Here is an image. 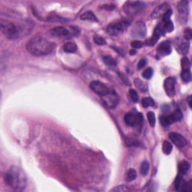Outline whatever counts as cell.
<instances>
[{"mask_svg": "<svg viewBox=\"0 0 192 192\" xmlns=\"http://www.w3.org/2000/svg\"><path fill=\"white\" fill-rule=\"evenodd\" d=\"M154 101L151 98H144L142 99V105L145 108H147L149 107H152V106H154Z\"/></svg>", "mask_w": 192, "mask_h": 192, "instance_id": "4dcf8cb0", "label": "cell"}, {"mask_svg": "<svg viewBox=\"0 0 192 192\" xmlns=\"http://www.w3.org/2000/svg\"><path fill=\"white\" fill-rule=\"evenodd\" d=\"M172 15V10H167L163 14L162 16V21L165 23V22L168 21H171V17Z\"/></svg>", "mask_w": 192, "mask_h": 192, "instance_id": "8d00e7d4", "label": "cell"}, {"mask_svg": "<svg viewBox=\"0 0 192 192\" xmlns=\"http://www.w3.org/2000/svg\"><path fill=\"white\" fill-rule=\"evenodd\" d=\"M146 3L140 1H129L125 3L123 6V10L125 14L130 16H134V15L140 13L143 10L146 8Z\"/></svg>", "mask_w": 192, "mask_h": 192, "instance_id": "277c9868", "label": "cell"}, {"mask_svg": "<svg viewBox=\"0 0 192 192\" xmlns=\"http://www.w3.org/2000/svg\"><path fill=\"white\" fill-rule=\"evenodd\" d=\"M183 183H184V181H183V179H182V175L179 174V176L176 179V182H175V185H176V191L181 189Z\"/></svg>", "mask_w": 192, "mask_h": 192, "instance_id": "d6a6232c", "label": "cell"}, {"mask_svg": "<svg viewBox=\"0 0 192 192\" xmlns=\"http://www.w3.org/2000/svg\"><path fill=\"white\" fill-rule=\"evenodd\" d=\"M55 44L44 36H35L26 44V48L31 54L40 56L48 55L54 49Z\"/></svg>", "mask_w": 192, "mask_h": 192, "instance_id": "6da1fadb", "label": "cell"}, {"mask_svg": "<svg viewBox=\"0 0 192 192\" xmlns=\"http://www.w3.org/2000/svg\"><path fill=\"white\" fill-rule=\"evenodd\" d=\"M149 171V164L147 161H143L140 166V173L142 176H146L148 174Z\"/></svg>", "mask_w": 192, "mask_h": 192, "instance_id": "d4e9b609", "label": "cell"}, {"mask_svg": "<svg viewBox=\"0 0 192 192\" xmlns=\"http://www.w3.org/2000/svg\"><path fill=\"white\" fill-rule=\"evenodd\" d=\"M188 104H189V107H191V96H190V97L188 98Z\"/></svg>", "mask_w": 192, "mask_h": 192, "instance_id": "7bdbcfd3", "label": "cell"}, {"mask_svg": "<svg viewBox=\"0 0 192 192\" xmlns=\"http://www.w3.org/2000/svg\"><path fill=\"white\" fill-rule=\"evenodd\" d=\"M94 41L95 42V44L98 45H105L106 44V41L104 38L101 37L100 35H95L94 37Z\"/></svg>", "mask_w": 192, "mask_h": 192, "instance_id": "d590c367", "label": "cell"}, {"mask_svg": "<svg viewBox=\"0 0 192 192\" xmlns=\"http://www.w3.org/2000/svg\"><path fill=\"white\" fill-rule=\"evenodd\" d=\"M191 36H192V32H191V28H186L184 31V38L185 39L189 40L191 39Z\"/></svg>", "mask_w": 192, "mask_h": 192, "instance_id": "74e56055", "label": "cell"}, {"mask_svg": "<svg viewBox=\"0 0 192 192\" xmlns=\"http://www.w3.org/2000/svg\"><path fill=\"white\" fill-rule=\"evenodd\" d=\"M147 118L148 121H149V123L151 127H155V125H156V116L153 112H149L147 113Z\"/></svg>", "mask_w": 192, "mask_h": 192, "instance_id": "1f68e13d", "label": "cell"}, {"mask_svg": "<svg viewBox=\"0 0 192 192\" xmlns=\"http://www.w3.org/2000/svg\"><path fill=\"white\" fill-rule=\"evenodd\" d=\"M146 60H145V59H142V60H140L139 62H138L137 69L138 70H140V69L144 68V67L146 66Z\"/></svg>", "mask_w": 192, "mask_h": 192, "instance_id": "ab89813d", "label": "cell"}, {"mask_svg": "<svg viewBox=\"0 0 192 192\" xmlns=\"http://www.w3.org/2000/svg\"><path fill=\"white\" fill-rule=\"evenodd\" d=\"M134 84H135L136 87L140 89L141 92H146L148 89L147 85L146 83H144L139 78H135L134 79Z\"/></svg>", "mask_w": 192, "mask_h": 192, "instance_id": "7402d4cb", "label": "cell"}, {"mask_svg": "<svg viewBox=\"0 0 192 192\" xmlns=\"http://www.w3.org/2000/svg\"><path fill=\"white\" fill-rule=\"evenodd\" d=\"M158 52L161 56L169 55L171 53V46L169 41H163L158 47Z\"/></svg>", "mask_w": 192, "mask_h": 192, "instance_id": "9a60e30c", "label": "cell"}, {"mask_svg": "<svg viewBox=\"0 0 192 192\" xmlns=\"http://www.w3.org/2000/svg\"><path fill=\"white\" fill-rule=\"evenodd\" d=\"M164 88L167 95L169 97H173L176 92V79L173 77H169L165 79Z\"/></svg>", "mask_w": 192, "mask_h": 192, "instance_id": "9c48e42d", "label": "cell"}, {"mask_svg": "<svg viewBox=\"0 0 192 192\" xmlns=\"http://www.w3.org/2000/svg\"><path fill=\"white\" fill-rule=\"evenodd\" d=\"M89 87L91 89L95 92L97 95L100 96H103L106 94L110 92V89L103 83L98 81V80H94V81L91 82V83L89 84Z\"/></svg>", "mask_w": 192, "mask_h": 192, "instance_id": "ba28073f", "label": "cell"}, {"mask_svg": "<svg viewBox=\"0 0 192 192\" xmlns=\"http://www.w3.org/2000/svg\"><path fill=\"white\" fill-rule=\"evenodd\" d=\"M137 177V172L135 170L130 169L128 171L125 175V179L127 182H131L134 180Z\"/></svg>", "mask_w": 192, "mask_h": 192, "instance_id": "603a6c76", "label": "cell"}, {"mask_svg": "<svg viewBox=\"0 0 192 192\" xmlns=\"http://www.w3.org/2000/svg\"><path fill=\"white\" fill-rule=\"evenodd\" d=\"M129 26V23L128 21H117L110 23L107 27V32L110 35L116 36L121 33H122Z\"/></svg>", "mask_w": 192, "mask_h": 192, "instance_id": "5b68a950", "label": "cell"}, {"mask_svg": "<svg viewBox=\"0 0 192 192\" xmlns=\"http://www.w3.org/2000/svg\"><path fill=\"white\" fill-rule=\"evenodd\" d=\"M77 50V44L73 41H68L63 45V50L66 53H75Z\"/></svg>", "mask_w": 192, "mask_h": 192, "instance_id": "ac0fdd59", "label": "cell"}, {"mask_svg": "<svg viewBox=\"0 0 192 192\" xmlns=\"http://www.w3.org/2000/svg\"><path fill=\"white\" fill-rule=\"evenodd\" d=\"M164 32H163L162 28L161 27L160 25H158L156 27L154 30V33L152 34V37L149 39V41H148L147 44L149 45V46H153L155 45V44L158 41V40L159 39V38L161 37V35H163Z\"/></svg>", "mask_w": 192, "mask_h": 192, "instance_id": "5bb4252c", "label": "cell"}, {"mask_svg": "<svg viewBox=\"0 0 192 192\" xmlns=\"http://www.w3.org/2000/svg\"><path fill=\"white\" fill-rule=\"evenodd\" d=\"M164 23V24L162 27L163 32H164V33H171V32L173 30V29H174L173 22H172L171 21H168L165 22V23Z\"/></svg>", "mask_w": 192, "mask_h": 192, "instance_id": "83f0119b", "label": "cell"}, {"mask_svg": "<svg viewBox=\"0 0 192 192\" xmlns=\"http://www.w3.org/2000/svg\"><path fill=\"white\" fill-rule=\"evenodd\" d=\"M182 69V71H190L191 68V62L187 57H183L181 60Z\"/></svg>", "mask_w": 192, "mask_h": 192, "instance_id": "4316f807", "label": "cell"}, {"mask_svg": "<svg viewBox=\"0 0 192 192\" xmlns=\"http://www.w3.org/2000/svg\"><path fill=\"white\" fill-rule=\"evenodd\" d=\"M122 186H123V185H121V186H118L117 188H113V191H126V190L127 189H125V188H123V189H122Z\"/></svg>", "mask_w": 192, "mask_h": 192, "instance_id": "60d3db41", "label": "cell"}, {"mask_svg": "<svg viewBox=\"0 0 192 192\" xmlns=\"http://www.w3.org/2000/svg\"><path fill=\"white\" fill-rule=\"evenodd\" d=\"M178 11L182 16L184 17L188 16V12H189V6H188V1H181L178 3Z\"/></svg>", "mask_w": 192, "mask_h": 192, "instance_id": "2e32d148", "label": "cell"}, {"mask_svg": "<svg viewBox=\"0 0 192 192\" xmlns=\"http://www.w3.org/2000/svg\"><path fill=\"white\" fill-rule=\"evenodd\" d=\"M80 19L82 21H92V22H97L98 19L96 16L93 14L92 11H86L83 13L81 16H80Z\"/></svg>", "mask_w": 192, "mask_h": 192, "instance_id": "d6986e66", "label": "cell"}, {"mask_svg": "<svg viewBox=\"0 0 192 192\" xmlns=\"http://www.w3.org/2000/svg\"><path fill=\"white\" fill-rule=\"evenodd\" d=\"M152 75H153L152 68H146L144 72H143L142 76H143V77H144V78L146 79V80H149V79L152 77Z\"/></svg>", "mask_w": 192, "mask_h": 192, "instance_id": "e575fe53", "label": "cell"}, {"mask_svg": "<svg viewBox=\"0 0 192 192\" xmlns=\"http://www.w3.org/2000/svg\"><path fill=\"white\" fill-rule=\"evenodd\" d=\"M190 47L189 41L185 39V38H179L176 42V50L181 54L185 55L188 52Z\"/></svg>", "mask_w": 192, "mask_h": 192, "instance_id": "7c38bea8", "label": "cell"}, {"mask_svg": "<svg viewBox=\"0 0 192 192\" xmlns=\"http://www.w3.org/2000/svg\"><path fill=\"white\" fill-rule=\"evenodd\" d=\"M190 168V164L188 161H182L179 164V174L185 175L188 173V170Z\"/></svg>", "mask_w": 192, "mask_h": 192, "instance_id": "ffe728a7", "label": "cell"}, {"mask_svg": "<svg viewBox=\"0 0 192 192\" xmlns=\"http://www.w3.org/2000/svg\"><path fill=\"white\" fill-rule=\"evenodd\" d=\"M131 46L133 49H140L144 46V44L140 41H134L131 43Z\"/></svg>", "mask_w": 192, "mask_h": 192, "instance_id": "f35d334b", "label": "cell"}, {"mask_svg": "<svg viewBox=\"0 0 192 192\" xmlns=\"http://www.w3.org/2000/svg\"><path fill=\"white\" fill-rule=\"evenodd\" d=\"M162 150H163V152H164L165 155L171 154L172 150H173V146H172V144H171V143L165 140L164 142L163 143Z\"/></svg>", "mask_w": 192, "mask_h": 192, "instance_id": "cb8c5ba5", "label": "cell"}, {"mask_svg": "<svg viewBox=\"0 0 192 192\" xmlns=\"http://www.w3.org/2000/svg\"><path fill=\"white\" fill-rule=\"evenodd\" d=\"M102 102L107 108H115L119 102V95L114 90H110L107 94L102 96Z\"/></svg>", "mask_w": 192, "mask_h": 192, "instance_id": "8992f818", "label": "cell"}, {"mask_svg": "<svg viewBox=\"0 0 192 192\" xmlns=\"http://www.w3.org/2000/svg\"><path fill=\"white\" fill-rule=\"evenodd\" d=\"M168 5L167 3H164L162 5H160L158 6V7H157L156 9L153 11L152 14H151V18L152 19H156V18L158 17L161 14L163 13V11H166Z\"/></svg>", "mask_w": 192, "mask_h": 192, "instance_id": "e0dca14e", "label": "cell"}, {"mask_svg": "<svg viewBox=\"0 0 192 192\" xmlns=\"http://www.w3.org/2000/svg\"><path fill=\"white\" fill-rule=\"evenodd\" d=\"M169 117L170 118H171L172 123L179 122V121H180L182 119V113L181 110L177 109V110H175L173 113L171 114V115H169Z\"/></svg>", "mask_w": 192, "mask_h": 192, "instance_id": "44dd1931", "label": "cell"}, {"mask_svg": "<svg viewBox=\"0 0 192 192\" xmlns=\"http://www.w3.org/2000/svg\"><path fill=\"white\" fill-rule=\"evenodd\" d=\"M146 34V25L143 22H137L131 31V35L134 38H143Z\"/></svg>", "mask_w": 192, "mask_h": 192, "instance_id": "30bf717a", "label": "cell"}, {"mask_svg": "<svg viewBox=\"0 0 192 192\" xmlns=\"http://www.w3.org/2000/svg\"><path fill=\"white\" fill-rule=\"evenodd\" d=\"M103 62H104V64H105L106 65L110 67L116 66V65H117L116 60H114L113 57L110 56H104L103 58Z\"/></svg>", "mask_w": 192, "mask_h": 192, "instance_id": "484cf974", "label": "cell"}, {"mask_svg": "<svg viewBox=\"0 0 192 192\" xmlns=\"http://www.w3.org/2000/svg\"><path fill=\"white\" fill-rule=\"evenodd\" d=\"M160 123L164 127H167L168 125L172 124L171 118L169 116H162L160 117Z\"/></svg>", "mask_w": 192, "mask_h": 192, "instance_id": "f546056e", "label": "cell"}, {"mask_svg": "<svg viewBox=\"0 0 192 192\" xmlns=\"http://www.w3.org/2000/svg\"><path fill=\"white\" fill-rule=\"evenodd\" d=\"M129 95H130L131 99L134 103H137L138 100H139V98H138V94L136 92V90L132 89H130V91H129Z\"/></svg>", "mask_w": 192, "mask_h": 192, "instance_id": "836d02e7", "label": "cell"}, {"mask_svg": "<svg viewBox=\"0 0 192 192\" xmlns=\"http://www.w3.org/2000/svg\"><path fill=\"white\" fill-rule=\"evenodd\" d=\"M169 137L172 140V142L178 147L182 148L187 145V141L185 138L182 134H178V133L171 132L169 134Z\"/></svg>", "mask_w": 192, "mask_h": 192, "instance_id": "8fae6325", "label": "cell"}, {"mask_svg": "<svg viewBox=\"0 0 192 192\" xmlns=\"http://www.w3.org/2000/svg\"><path fill=\"white\" fill-rule=\"evenodd\" d=\"M1 30L2 33L5 35L6 38L10 40L17 39L21 35V29L17 28V26L12 22L7 20L1 19Z\"/></svg>", "mask_w": 192, "mask_h": 192, "instance_id": "3957f363", "label": "cell"}, {"mask_svg": "<svg viewBox=\"0 0 192 192\" xmlns=\"http://www.w3.org/2000/svg\"><path fill=\"white\" fill-rule=\"evenodd\" d=\"M137 53V52H136V50H134V49H133V50H131V51H130V53H131V55H134V54H135V53Z\"/></svg>", "mask_w": 192, "mask_h": 192, "instance_id": "b9f144b4", "label": "cell"}, {"mask_svg": "<svg viewBox=\"0 0 192 192\" xmlns=\"http://www.w3.org/2000/svg\"><path fill=\"white\" fill-rule=\"evenodd\" d=\"M5 180L8 185L17 191L25 189L27 184V179L24 171L18 167L13 166L5 175Z\"/></svg>", "mask_w": 192, "mask_h": 192, "instance_id": "7a4b0ae2", "label": "cell"}, {"mask_svg": "<svg viewBox=\"0 0 192 192\" xmlns=\"http://www.w3.org/2000/svg\"><path fill=\"white\" fill-rule=\"evenodd\" d=\"M124 121L126 125L130 127H136V126L141 125L143 122V116L141 113H137V115H134L133 113H128L125 115Z\"/></svg>", "mask_w": 192, "mask_h": 192, "instance_id": "52a82bcc", "label": "cell"}, {"mask_svg": "<svg viewBox=\"0 0 192 192\" xmlns=\"http://www.w3.org/2000/svg\"><path fill=\"white\" fill-rule=\"evenodd\" d=\"M182 80L184 83H188L191 80V74L190 71H182L181 73Z\"/></svg>", "mask_w": 192, "mask_h": 192, "instance_id": "f1b7e54d", "label": "cell"}, {"mask_svg": "<svg viewBox=\"0 0 192 192\" xmlns=\"http://www.w3.org/2000/svg\"><path fill=\"white\" fill-rule=\"evenodd\" d=\"M50 33L52 36L54 37H66L70 34V32L68 29L63 26H56L50 30Z\"/></svg>", "mask_w": 192, "mask_h": 192, "instance_id": "4fadbf2b", "label": "cell"}]
</instances>
